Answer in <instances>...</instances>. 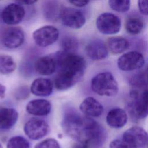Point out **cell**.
I'll use <instances>...</instances> for the list:
<instances>
[{
    "mask_svg": "<svg viewBox=\"0 0 148 148\" xmlns=\"http://www.w3.org/2000/svg\"><path fill=\"white\" fill-rule=\"evenodd\" d=\"M60 18L65 26L72 29L82 28L86 22L84 14L80 10L71 7L62 9L60 13Z\"/></svg>",
    "mask_w": 148,
    "mask_h": 148,
    "instance_id": "cell-7",
    "label": "cell"
},
{
    "mask_svg": "<svg viewBox=\"0 0 148 148\" xmlns=\"http://www.w3.org/2000/svg\"><path fill=\"white\" fill-rule=\"evenodd\" d=\"M53 84L47 78L39 77L33 81L31 85V92L36 96L47 97L53 92Z\"/></svg>",
    "mask_w": 148,
    "mask_h": 148,
    "instance_id": "cell-19",
    "label": "cell"
},
{
    "mask_svg": "<svg viewBox=\"0 0 148 148\" xmlns=\"http://www.w3.org/2000/svg\"><path fill=\"white\" fill-rule=\"evenodd\" d=\"M148 0H138V8L140 12L145 16H147L148 14Z\"/></svg>",
    "mask_w": 148,
    "mask_h": 148,
    "instance_id": "cell-31",
    "label": "cell"
},
{
    "mask_svg": "<svg viewBox=\"0 0 148 148\" xmlns=\"http://www.w3.org/2000/svg\"><path fill=\"white\" fill-rule=\"evenodd\" d=\"M32 37L38 46L47 47L58 40L59 31L53 25H45L36 29L33 32Z\"/></svg>",
    "mask_w": 148,
    "mask_h": 148,
    "instance_id": "cell-8",
    "label": "cell"
},
{
    "mask_svg": "<svg viewBox=\"0 0 148 148\" xmlns=\"http://www.w3.org/2000/svg\"><path fill=\"white\" fill-rule=\"evenodd\" d=\"M143 28V20L137 16H130L125 23V28L127 31L132 35L139 34Z\"/></svg>",
    "mask_w": 148,
    "mask_h": 148,
    "instance_id": "cell-23",
    "label": "cell"
},
{
    "mask_svg": "<svg viewBox=\"0 0 148 148\" xmlns=\"http://www.w3.org/2000/svg\"><path fill=\"white\" fill-rule=\"evenodd\" d=\"M25 14V10L21 5L17 3H10L2 10L1 18L5 24L14 25L23 20Z\"/></svg>",
    "mask_w": 148,
    "mask_h": 148,
    "instance_id": "cell-12",
    "label": "cell"
},
{
    "mask_svg": "<svg viewBox=\"0 0 148 148\" xmlns=\"http://www.w3.org/2000/svg\"><path fill=\"white\" fill-rule=\"evenodd\" d=\"M56 68V61L54 57L50 56L41 57L35 63L36 72L42 75H50L55 72Z\"/></svg>",
    "mask_w": 148,
    "mask_h": 148,
    "instance_id": "cell-20",
    "label": "cell"
},
{
    "mask_svg": "<svg viewBox=\"0 0 148 148\" xmlns=\"http://www.w3.org/2000/svg\"><path fill=\"white\" fill-rule=\"evenodd\" d=\"M18 2H21V3H23L26 5H31L35 2H36L38 0H17Z\"/></svg>",
    "mask_w": 148,
    "mask_h": 148,
    "instance_id": "cell-34",
    "label": "cell"
},
{
    "mask_svg": "<svg viewBox=\"0 0 148 148\" xmlns=\"http://www.w3.org/2000/svg\"><path fill=\"white\" fill-rule=\"evenodd\" d=\"M16 68V64L13 58L6 54H0V73L8 75L12 73Z\"/></svg>",
    "mask_w": 148,
    "mask_h": 148,
    "instance_id": "cell-24",
    "label": "cell"
},
{
    "mask_svg": "<svg viewBox=\"0 0 148 148\" xmlns=\"http://www.w3.org/2000/svg\"><path fill=\"white\" fill-rule=\"evenodd\" d=\"M0 148H3V147H2V145H1V143H0Z\"/></svg>",
    "mask_w": 148,
    "mask_h": 148,
    "instance_id": "cell-36",
    "label": "cell"
},
{
    "mask_svg": "<svg viewBox=\"0 0 148 148\" xmlns=\"http://www.w3.org/2000/svg\"><path fill=\"white\" fill-rule=\"evenodd\" d=\"M96 26L98 31L103 34H115L121 29V20L113 13H103L97 17Z\"/></svg>",
    "mask_w": 148,
    "mask_h": 148,
    "instance_id": "cell-6",
    "label": "cell"
},
{
    "mask_svg": "<svg viewBox=\"0 0 148 148\" xmlns=\"http://www.w3.org/2000/svg\"><path fill=\"white\" fill-rule=\"evenodd\" d=\"M130 96L131 101L129 106L131 114L137 119L145 118L148 114L147 89L140 94L136 90H132Z\"/></svg>",
    "mask_w": 148,
    "mask_h": 148,
    "instance_id": "cell-5",
    "label": "cell"
},
{
    "mask_svg": "<svg viewBox=\"0 0 148 148\" xmlns=\"http://www.w3.org/2000/svg\"><path fill=\"white\" fill-rule=\"evenodd\" d=\"M59 71H65L83 76L86 69L85 60L75 53L57 52L54 56Z\"/></svg>",
    "mask_w": 148,
    "mask_h": 148,
    "instance_id": "cell-1",
    "label": "cell"
},
{
    "mask_svg": "<svg viewBox=\"0 0 148 148\" xmlns=\"http://www.w3.org/2000/svg\"><path fill=\"white\" fill-rule=\"evenodd\" d=\"M51 109V103L45 99H36L30 101L26 105L28 113L37 116L49 114Z\"/></svg>",
    "mask_w": 148,
    "mask_h": 148,
    "instance_id": "cell-17",
    "label": "cell"
},
{
    "mask_svg": "<svg viewBox=\"0 0 148 148\" xmlns=\"http://www.w3.org/2000/svg\"><path fill=\"white\" fill-rule=\"evenodd\" d=\"M128 116L126 112L120 108H113L109 110L106 117L108 125L113 128H120L127 123Z\"/></svg>",
    "mask_w": 148,
    "mask_h": 148,
    "instance_id": "cell-18",
    "label": "cell"
},
{
    "mask_svg": "<svg viewBox=\"0 0 148 148\" xmlns=\"http://www.w3.org/2000/svg\"><path fill=\"white\" fill-rule=\"evenodd\" d=\"M34 148H60V146L56 139L48 138L37 143Z\"/></svg>",
    "mask_w": 148,
    "mask_h": 148,
    "instance_id": "cell-30",
    "label": "cell"
},
{
    "mask_svg": "<svg viewBox=\"0 0 148 148\" xmlns=\"http://www.w3.org/2000/svg\"><path fill=\"white\" fill-rule=\"evenodd\" d=\"M65 132L76 142L83 141L84 135V117L76 113L69 112L65 115L62 123Z\"/></svg>",
    "mask_w": 148,
    "mask_h": 148,
    "instance_id": "cell-3",
    "label": "cell"
},
{
    "mask_svg": "<svg viewBox=\"0 0 148 148\" xmlns=\"http://www.w3.org/2000/svg\"><path fill=\"white\" fill-rule=\"evenodd\" d=\"M6 87L5 86L0 83V98H3L5 95Z\"/></svg>",
    "mask_w": 148,
    "mask_h": 148,
    "instance_id": "cell-35",
    "label": "cell"
},
{
    "mask_svg": "<svg viewBox=\"0 0 148 148\" xmlns=\"http://www.w3.org/2000/svg\"><path fill=\"white\" fill-rule=\"evenodd\" d=\"M61 46L62 51L68 53H75L79 46L77 39L71 35H66L63 37L61 40Z\"/></svg>",
    "mask_w": 148,
    "mask_h": 148,
    "instance_id": "cell-25",
    "label": "cell"
},
{
    "mask_svg": "<svg viewBox=\"0 0 148 148\" xmlns=\"http://www.w3.org/2000/svg\"><path fill=\"white\" fill-rule=\"evenodd\" d=\"M25 35L23 30L18 27L11 26L5 28L1 36L3 46L9 49H16L21 46L24 42Z\"/></svg>",
    "mask_w": 148,
    "mask_h": 148,
    "instance_id": "cell-9",
    "label": "cell"
},
{
    "mask_svg": "<svg viewBox=\"0 0 148 148\" xmlns=\"http://www.w3.org/2000/svg\"><path fill=\"white\" fill-rule=\"evenodd\" d=\"M131 84L138 88H143L147 86V78L145 73H139L134 76L131 80Z\"/></svg>",
    "mask_w": 148,
    "mask_h": 148,
    "instance_id": "cell-28",
    "label": "cell"
},
{
    "mask_svg": "<svg viewBox=\"0 0 148 148\" xmlns=\"http://www.w3.org/2000/svg\"><path fill=\"white\" fill-rule=\"evenodd\" d=\"M130 0H109L110 7L114 11L125 13L130 8Z\"/></svg>",
    "mask_w": 148,
    "mask_h": 148,
    "instance_id": "cell-27",
    "label": "cell"
},
{
    "mask_svg": "<svg viewBox=\"0 0 148 148\" xmlns=\"http://www.w3.org/2000/svg\"><path fill=\"white\" fill-rule=\"evenodd\" d=\"M85 52L86 55L93 60L105 59L108 55L107 46L100 39H94L88 43L85 47Z\"/></svg>",
    "mask_w": 148,
    "mask_h": 148,
    "instance_id": "cell-14",
    "label": "cell"
},
{
    "mask_svg": "<svg viewBox=\"0 0 148 148\" xmlns=\"http://www.w3.org/2000/svg\"><path fill=\"white\" fill-rule=\"evenodd\" d=\"M91 87L95 93L103 97H113L119 91L118 83L113 75L109 72L95 75L91 81Z\"/></svg>",
    "mask_w": 148,
    "mask_h": 148,
    "instance_id": "cell-2",
    "label": "cell"
},
{
    "mask_svg": "<svg viewBox=\"0 0 148 148\" xmlns=\"http://www.w3.org/2000/svg\"><path fill=\"white\" fill-rule=\"evenodd\" d=\"M29 142L21 136L12 137L6 145V148H29Z\"/></svg>",
    "mask_w": 148,
    "mask_h": 148,
    "instance_id": "cell-26",
    "label": "cell"
},
{
    "mask_svg": "<svg viewBox=\"0 0 148 148\" xmlns=\"http://www.w3.org/2000/svg\"><path fill=\"white\" fill-rule=\"evenodd\" d=\"M106 138V133L103 127L90 117L85 116L84 140L96 147L102 145Z\"/></svg>",
    "mask_w": 148,
    "mask_h": 148,
    "instance_id": "cell-4",
    "label": "cell"
},
{
    "mask_svg": "<svg viewBox=\"0 0 148 148\" xmlns=\"http://www.w3.org/2000/svg\"><path fill=\"white\" fill-rule=\"evenodd\" d=\"M130 46L129 42L123 37L113 36L109 38L107 41V48L113 54H120L126 50Z\"/></svg>",
    "mask_w": 148,
    "mask_h": 148,
    "instance_id": "cell-22",
    "label": "cell"
},
{
    "mask_svg": "<svg viewBox=\"0 0 148 148\" xmlns=\"http://www.w3.org/2000/svg\"><path fill=\"white\" fill-rule=\"evenodd\" d=\"M145 64V58L142 53L131 51L123 54L117 60L119 68L124 71L138 69Z\"/></svg>",
    "mask_w": 148,
    "mask_h": 148,
    "instance_id": "cell-10",
    "label": "cell"
},
{
    "mask_svg": "<svg viewBox=\"0 0 148 148\" xmlns=\"http://www.w3.org/2000/svg\"><path fill=\"white\" fill-rule=\"evenodd\" d=\"M82 78L81 76L59 71L54 79V86L57 90H66L73 86Z\"/></svg>",
    "mask_w": 148,
    "mask_h": 148,
    "instance_id": "cell-15",
    "label": "cell"
},
{
    "mask_svg": "<svg viewBox=\"0 0 148 148\" xmlns=\"http://www.w3.org/2000/svg\"><path fill=\"white\" fill-rule=\"evenodd\" d=\"M109 148H138L134 144L123 139H117L110 142Z\"/></svg>",
    "mask_w": 148,
    "mask_h": 148,
    "instance_id": "cell-29",
    "label": "cell"
},
{
    "mask_svg": "<svg viewBox=\"0 0 148 148\" xmlns=\"http://www.w3.org/2000/svg\"><path fill=\"white\" fill-rule=\"evenodd\" d=\"M92 145H91L88 141H79L76 142L73 146L72 148H94Z\"/></svg>",
    "mask_w": 148,
    "mask_h": 148,
    "instance_id": "cell-32",
    "label": "cell"
},
{
    "mask_svg": "<svg viewBox=\"0 0 148 148\" xmlns=\"http://www.w3.org/2000/svg\"><path fill=\"white\" fill-rule=\"evenodd\" d=\"M18 113L14 108H0V130H8L16 123Z\"/></svg>",
    "mask_w": 148,
    "mask_h": 148,
    "instance_id": "cell-21",
    "label": "cell"
},
{
    "mask_svg": "<svg viewBox=\"0 0 148 148\" xmlns=\"http://www.w3.org/2000/svg\"><path fill=\"white\" fill-rule=\"evenodd\" d=\"M90 0H68V1L72 5L77 7H83L87 5Z\"/></svg>",
    "mask_w": 148,
    "mask_h": 148,
    "instance_id": "cell-33",
    "label": "cell"
},
{
    "mask_svg": "<svg viewBox=\"0 0 148 148\" xmlns=\"http://www.w3.org/2000/svg\"><path fill=\"white\" fill-rule=\"evenodd\" d=\"M49 131L48 124L43 120L32 118L24 126L25 135L32 140H38L46 135Z\"/></svg>",
    "mask_w": 148,
    "mask_h": 148,
    "instance_id": "cell-11",
    "label": "cell"
},
{
    "mask_svg": "<svg viewBox=\"0 0 148 148\" xmlns=\"http://www.w3.org/2000/svg\"><path fill=\"white\" fill-rule=\"evenodd\" d=\"M122 138L134 144L137 147H140L147 144V134L143 128L135 126L126 130Z\"/></svg>",
    "mask_w": 148,
    "mask_h": 148,
    "instance_id": "cell-13",
    "label": "cell"
},
{
    "mask_svg": "<svg viewBox=\"0 0 148 148\" xmlns=\"http://www.w3.org/2000/svg\"><path fill=\"white\" fill-rule=\"evenodd\" d=\"M80 110L86 116L97 117L103 113V108L102 104L95 98L88 97L82 102Z\"/></svg>",
    "mask_w": 148,
    "mask_h": 148,
    "instance_id": "cell-16",
    "label": "cell"
}]
</instances>
